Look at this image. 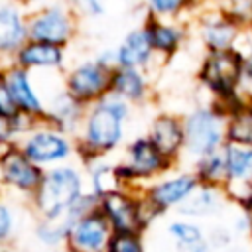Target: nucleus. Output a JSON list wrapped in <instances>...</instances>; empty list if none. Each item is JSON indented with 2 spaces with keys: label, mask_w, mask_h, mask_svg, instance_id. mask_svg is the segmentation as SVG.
Instances as JSON below:
<instances>
[{
  "label": "nucleus",
  "mask_w": 252,
  "mask_h": 252,
  "mask_svg": "<svg viewBox=\"0 0 252 252\" xmlns=\"http://www.w3.org/2000/svg\"><path fill=\"white\" fill-rule=\"evenodd\" d=\"M226 199L228 197H226L224 189L199 185V189L191 197H187L177 207V211L187 217H211V215H217L219 211H222Z\"/></svg>",
  "instance_id": "f8f14e48"
},
{
  "label": "nucleus",
  "mask_w": 252,
  "mask_h": 252,
  "mask_svg": "<svg viewBox=\"0 0 252 252\" xmlns=\"http://www.w3.org/2000/svg\"><path fill=\"white\" fill-rule=\"evenodd\" d=\"M120 122H122V118L116 112H112L104 102L98 104L91 112L89 122H87V140H89V144L93 148H100V150L112 148L120 140V134H122Z\"/></svg>",
  "instance_id": "39448f33"
},
{
  "label": "nucleus",
  "mask_w": 252,
  "mask_h": 252,
  "mask_svg": "<svg viewBox=\"0 0 252 252\" xmlns=\"http://www.w3.org/2000/svg\"><path fill=\"white\" fill-rule=\"evenodd\" d=\"M79 199H81V177L71 167L53 169L43 179L37 193L39 209L49 219H55L63 211H69Z\"/></svg>",
  "instance_id": "7ed1b4c3"
},
{
  "label": "nucleus",
  "mask_w": 252,
  "mask_h": 252,
  "mask_svg": "<svg viewBox=\"0 0 252 252\" xmlns=\"http://www.w3.org/2000/svg\"><path fill=\"white\" fill-rule=\"evenodd\" d=\"M183 6H185V4L179 2V0H154V2L150 4V8H152L154 12H158V14H175V12H179Z\"/></svg>",
  "instance_id": "c85d7f7f"
},
{
  "label": "nucleus",
  "mask_w": 252,
  "mask_h": 252,
  "mask_svg": "<svg viewBox=\"0 0 252 252\" xmlns=\"http://www.w3.org/2000/svg\"><path fill=\"white\" fill-rule=\"evenodd\" d=\"M148 35H150V41H152V47L158 49V51H163V53H171L179 47V41L183 37V32L175 26H169V24H161V22H150L148 28H146Z\"/></svg>",
  "instance_id": "4be33fe9"
},
{
  "label": "nucleus",
  "mask_w": 252,
  "mask_h": 252,
  "mask_svg": "<svg viewBox=\"0 0 252 252\" xmlns=\"http://www.w3.org/2000/svg\"><path fill=\"white\" fill-rule=\"evenodd\" d=\"M26 158L33 163H47L63 159L69 154V142L55 132H35L24 146Z\"/></svg>",
  "instance_id": "9b49d317"
},
{
  "label": "nucleus",
  "mask_w": 252,
  "mask_h": 252,
  "mask_svg": "<svg viewBox=\"0 0 252 252\" xmlns=\"http://www.w3.org/2000/svg\"><path fill=\"white\" fill-rule=\"evenodd\" d=\"M24 37L20 14L10 6H0V49L16 47Z\"/></svg>",
  "instance_id": "5701e85b"
},
{
  "label": "nucleus",
  "mask_w": 252,
  "mask_h": 252,
  "mask_svg": "<svg viewBox=\"0 0 252 252\" xmlns=\"http://www.w3.org/2000/svg\"><path fill=\"white\" fill-rule=\"evenodd\" d=\"M104 211L108 215V219L112 220L114 228H118V232H132L140 220H138V207L124 195L120 193H110L104 197Z\"/></svg>",
  "instance_id": "dca6fc26"
},
{
  "label": "nucleus",
  "mask_w": 252,
  "mask_h": 252,
  "mask_svg": "<svg viewBox=\"0 0 252 252\" xmlns=\"http://www.w3.org/2000/svg\"><path fill=\"white\" fill-rule=\"evenodd\" d=\"M73 244L83 252H100L108 242V222L100 215H87L71 228Z\"/></svg>",
  "instance_id": "1a4fd4ad"
},
{
  "label": "nucleus",
  "mask_w": 252,
  "mask_h": 252,
  "mask_svg": "<svg viewBox=\"0 0 252 252\" xmlns=\"http://www.w3.org/2000/svg\"><path fill=\"white\" fill-rule=\"evenodd\" d=\"M6 81H8L10 93H12V96H14V100H16L18 106H22V108L28 110V112H39V110H41V104H39L35 93L32 91V87H30L28 77H26L24 71L14 69V71L8 75Z\"/></svg>",
  "instance_id": "412c9836"
},
{
  "label": "nucleus",
  "mask_w": 252,
  "mask_h": 252,
  "mask_svg": "<svg viewBox=\"0 0 252 252\" xmlns=\"http://www.w3.org/2000/svg\"><path fill=\"white\" fill-rule=\"evenodd\" d=\"M248 215H250V217H252V213H248Z\"/></svg>",
  "instance_id": "e433bc0d"
},
{
  "label": "nucleus",
  "mask_w": 252,
  "mask_h": 252,
  "mask_svg": "<svg viewBox=\"0 0 252 252\" xmlns=\"http://www.w3.org/2000/svg\"><path fill=\"white\" fill-rule=\"evenodd\" d=\"M185 150L199 159L219 152L226 144V114L213 106L195 108L185 120Z\"/></svg>",
  "instance_id": "f03ea898"
},
{
  "label": "nucleus",
  "mask_w": 252,
  "mask_h": 252,
  "mask_svg": "<svg viewBox=\"0 0 252 252\" xmlns=\"http://www.w3.org/2000/svg\"><path fill=\"white\" fill-rule=\"evenodd\" d=\"M93 185H94L96 193L110 195L116 189V173L108 167H98V169L93 171Z\"/></svg>",
  "instance_id": "bb28decb"
},
{
  "label": "nucleus",
  "mask_w": 252,
  "mask_h": 252,
  "mask_svg": "<svg viewBox=\"0 0 252 252\" xmlns=\"http://www.w3.org/2000/svg\"><path fill=\"white\" fill-rule=\"evenodd\" d=\"M10 228H12V217H10V211H8L4 205H0V240H4V238L8 236Z\"/></svg>",
  "instance_id": "c756f323"
},
{
  "label": "nucleus",
  "mask_w": 252,
  "mask_h": 252,
  "mask_svg": "<svg viewBox=\"0 0 252 252\" xmlns=\"http://www.w3.org/2000/svg\"><path fill=\"white\" fill-rule=\"evenodd\" d=\"M16 100L10 93V87H8V81L0 79V118H14L16 116Z\"/></svg>",
  "instance_id": "cd10ccee"
},
{
  "label": "nucleus",
  "mask_w": 252,
  "mask_h": 252,
  "mask_svg": "<svg viewBox=\"0 0 252 252\" xmlns=\"http://www.w3.org/2000/svg\"><path fill=\"white\" fill-rule=\"evenodd\" d=\"M169 165V159L154 146L150 138H140L130 146V163L118 171L124 175H154Z\"/></svg>",
  "instance_id": "0eeeda50"
},
{
  "label": "nucleus",
  "mask_w": 252,
  "mask_h": 252,
  "mask_svg": "<svg viewBox=\"0 0 252 252\" xmlns=\"http://www.w3.org/2000/svg\"><path fill=\"white\" fill-rule=\"evenodd\" d=\"M106 71L98 63H87L73 71L69 79V89L75 98H91L96 96L106 87Z\"/></svg>",
  "instance_id": "ddd939ff"
},
{
  "label": "nucleus",
  "mask_w": 252,
  "mask_h": 252,
  "mask_svg": "<svg viewBox=\"0 0 252 252\" xmlns=\"http://www.w3.org/2000/svg\"><path fill=\"white\" fill-rule=\"evenodd\" d=\"M242 53H244V89H246L252 87V43Z\"/></svg>",
  "instance_id": "7c9ffc66"
},
{
  "label": "nucleus",
  "mask_w": 252,
  "mask_h": 252,
  "mask_svg": "<svg viewBox=\"0 0 252 252\" xmlns=\"http://www.w3.org/2000/svg\"><path fill=\"white\" fill-rule=\"evenodd\" d=\"M10 126H12V124L8 122V118H0V142H4V138L12 132Z\"/></svg>",
  "instance_id": "473e14b6"
},
{
  "label": "nucleus",
  "mask_w": 252,
  "mask_h": 252,
  "mask_svg": "<svg viewBox=\"0 0 252 252\" xmlns=\"http://www.w3.org/2000/svg\"><path fill=\"white\" fill-rule=\"evenodd\" d=\"M228 183H252V148L224 144Z\"/></svg>",
  "instance_id": "6ab92c4d"
},
{
  "label": "nucleus",
  "mask_w": 252,
  "mask_h": 252,
  "mask_svg": "<svg viewBox=\"0 0 252 252\" xmlns=\"http://www.w3.org/2000/svg\"><path fill=\"white\" fill-rule=\"evenodd\" d=\"M171 238L177 242V246H185V244H195L205 240V234L201 230L199 224L189 222V220H175L167 226Z\"/></svg>",
  "instance_id": "393cba45"
},
{
  "label": "nucleus",
  "mask_w": 252,
  "mask_h": 252,
  "mask_svg": "<svg viewBox=\"0 0 252 252\" xmlns=\"http://www.w3.org/2000/svg\"><path fill=\"white\" fill-rule=\"evenodd\" d=\"M199 185L201 181L195 173H181L154 185L150 191V201L159 211H165L173 205H181L187 197H191L199 189Z\"/></svg>",
  "instance_id": "423d86ee"
},
{
  "label": "nucleus",
  "mask_w": 252,
  "mask_h": 252,
  "mask_svg": "<svg viewBox=\"0 0 252 252\" xmlns=\"http://www.w3.org/2000/svg\"><path fill=\"white\" fill-rule=\"evenodd\" d=\"M195 175L199 177L201 185H209V187H220L224 189L228 183V169H226V156H224V148L199 159L197 161V171Z\"/></svg>",
  "instance_id": "a211bd4d"
},
{
  "label": "nucleus",
  "mask_w": 252,
  "mask_h": 252,
  "mask_svg": "<svg viewBox=\"0 0 252 252\" xmlns=\"http://www.w3.org/2000/svg\"><path fill=\"white\" fill-rule=\"evenodd\" d=\"M4 165V175L6 179L20 187V189H32L39 183L41 175H39V169L33 165V161H30L26 156L22 154H12L10 158H6L2 161Z\"/></svg>",
  "instance_id": "f3484780"
},
{
  "label": "nucleus",
  "mask_w": 252,
  "mask_h": 252,
  "mask_svg": "<svg viewBox=\"0 0 252 252\" xmlns=\"http://www.w3.org/2000/svg\"><path fill=\"white\" fill-rule=\"evenodd\" d=\"M63 59V53L57 45L49 43H30L20 51V63L24 65H35V67H53L59 65Z\"/></svg>",
  "instance_id": "aec40b11"
},
{
  "label": "nucleus",
  "mask_w": 252,
  "mask_h": 252,
  "mask_svg": "<svg viewBox=\"0 0 252 252\" xmlns=\"http://www.w3.org/2000/svg\"><path fill=\"white\" fill-rule=\"evenodd\" d=\"M199 79L215 94V102H228L240 96L244 89V53L240 49L209 51Z\"/></svg>",
  "instance_id": "f257e3e1"
},
{
  "label": "nucleus",
  "mask_w": 252,
  "mask_h": 252,
  "mask_svg": "<svg viewBox=\"0 0 252 252\" xmlns=\"http://www.w3.org/2000/svg\"><path fill=\"white\" fill-rule=\"evenodd\" d=\"M242 30L244 28L222 10L217 16H211L203 22L201 35L209 51H228L238 49V39L244 33Z\"/></svg>",
  "instance_id": "20e7f679"
},
{
  "label": "nucleus",
  "mask_w": 252,
  "mask_h": 252,
  "mask_svg": "<svg viewBox=\"0 0 252 252\" xmlns=\"http://www.w3.org/2000/svg\"><path fill=\"white\" fill-rule=\"evenodd\" d=\"M248 39H250V43H252V24H250V28H248Z\"/></svg>",
  "instance_id": "72a5a7b5"
},
{
  "label": "nucleus",
  "mask_w": 252,
  "mask_h": 252,
  "mask_svg": "<svg viewBox=\"0 0 252 252\" xmlns=\"http://www.w3.org/2000/svg\"><path fill=\"white\" fill-rule=\"evenodd\" d=\"M108 252H144V246L134 232H118L110 240Z\"/></svg>",
  "instance_id": "a878e982"
},
{
  "label": "nucleus",
  "mask_w": 252,
  "mask_h": 252,
  "mask_svg": "<svg viewBox=\"0 0 252 252\" xmlns=\"http://www.w3.org/2000/svg\"><path fill=\"white\" fill-rule=\"evenodd\" d=\"M152 41L146 30H134L126 35L122 45L118 47L116 59L122 65V69H136L144 65L152 55Z\"/></svg>",
  "instance_id": "2eb2a0df"
},
{
  "label": "nucleus",
  "mask_w": 252,
  "mask_h": 252,
  "mask_svg": "<svg viewBox=\"0 0 252 252\" xmlns=\"http://www.w3.org/2000/svg\"><path fill=\"white\" fill-rule=\"evenodd\" d=\"M250 240H252V234H250Z\"/></svg>",
  "instance_id": "c9c22d12"
},
{
  "label": "nucleus",
  "mask_w": 252,
  "mask_h": 252,
  "mask_svg": "<svg viewBox=\"0 0 252 252\" xmlns=\"http://www.w3.org/2000/svg\"><path fill=\"white\" fill-rule=\"evenodd\" d=\"M114 89L124 98H142L146 85L136 69H120L114 75Z\"/></svg>",
  "instance_id": "b1692460"
},
{
  "label": "nucleus",
  "mask_w": 252,
  "mask_h": 252,
  "mask_svg": "<svg viewBox=\"0 0 252 252\" xmlns=\"http://www.w3.org/2000/svg\"><path fill=\"white\" fill-rule=\"evenodd\" d=\"M150 140L154 146L167 158L173 159L183 148H185V130H183V120L171 116V114H161L154 120L152 124V136Z\"/></svg>",
  "instance_id": "6e6552de"
},
{
  "label": "nucleus",
  "mask_w": 252,
  "mask_h": 252,
  "mask_svg": "<svg viewBox=\"0 0 252 252\" xmlns=\"http://www.w3.org/2000/svg\"><path fill=\"white\" fill-rule=\"evenodd\" d=\"M177 252H211V244L207 240H201V242H195V244L177 246Z\"/></svg>",
  "instance_id": "2f4dec72"
},
{
  "label": "nucleus",
  "mask_w": 252,
  "mask_h": 252,
  "mask_svg": "<svg viewBox=\"0 0 252 252\" xmlns=\"http://www.w3.org/2000/svg\"><path fill=\"white\" fill-rule=\"evenodd\" d=\"M246 94H248V98H250V100H252V93H246Z\"/></svg>",
  "instance_id": "f704fd0d"
},
{
  "label": "nucleus",
  "mask_w": 252,
  "mask_h": 252,
  "mask_svg": "<svg viewBox=\"0 0 252 252\" xmlns=\"http://www.w3.org/2000/svg\"><path fill=\"white\" fill-rule=\"evenodd\" d=\"M226 144L252 148V100L248 94L226 114Z\"/></svg>",
  "instance_id": "4468645a"
},
{
  "label": "nucleus",
  "mask_w": 252,
  "mask_h": 252,
  "mask_svg": "<svg viewBox=\"0 0 252 252\" xmlns=\"http://www.w3.org/2000/svg\"><path fill=\"white\" fill-rule=\"evenodd\" d=\"M69 32H71L69 18L59 8H49L30 24V35L39 43L57 45L69 37Z\"/></svg>",
  "instance_id": "9d476101"
}]
</instances>
